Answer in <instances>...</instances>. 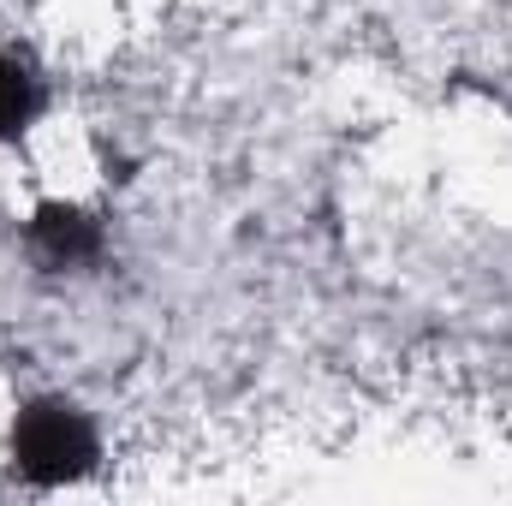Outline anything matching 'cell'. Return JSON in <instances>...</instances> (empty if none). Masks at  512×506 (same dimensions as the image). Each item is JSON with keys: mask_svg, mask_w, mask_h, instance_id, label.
I'll list each match as a JSON object with an SVG mask.
<instances>
[{"mask_svg": "<svg viewBox=\"0 0 512 506\" xmlns=\"http://www.w3.org/2000/svg\"><path fill=\"white\" fill-rule=\"evenodd\" d=\"M12 447H18L24 477L60 483V477H78V471L90 465L96 435H90V423H84L72 405H30L24 423H18V435H12Z\"/></svg>", "mask_w": 512, "mask_h": 506, "instance_id": "obj_1", "label": "cell"}, {"mask_svg": "<svg viewBox=\"0 0 512 506\" xmlns=\"http://www.w3.org/2000/svg\"><path fill=\"white\" fill-rule=\"evenodd\" d=\"M36 114V78L18 60H0V131H18Z\"/></svg>", "mask_w": 512, "mask_h": 506, "instance_id": "obj_3", "label": "cell"}, {"mask_svg": "<svg viewBox=\"0 0 512 506\" xmlns=\"http://www.w3.org/2000/svg\"><path fill=\"white\" fill-rule=\"evenodd\" d=\"M36 245H42L48 262H78V256L96 251V233H90L84 215H72V209H48V215L36 221Z\"/></svg>", "mask_w": 512, "mask_h": 506, "instance_id": "obj_2", "label": "cell"}]
</instances>
